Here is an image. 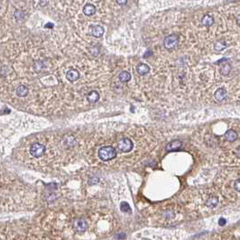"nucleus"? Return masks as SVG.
<instances>
[{"mask_svg": "<svg viewBox=\"0 0 240 240\" xmlns=\"http://www.w3.org/2000/svg\"><path fill=\"white\" fill-rule=\"evenodd\" d=\"M96 6L91 5V4H88L83 7V13L86 16H92L96 13Z\"/></svg>", "mask_w": 240, "mask_h": 240, "instance_id": "nucleus-10", "label": "nucleus"}, {"mask_svg": "<svg viewBox=\"0 0 240 240\" xmlns=\"http://www.w3.org/2000/svg\"><path fill=\"white\" fill-rule=\"evenodd\" d=\"M116 3L119 4V5H125V4H127L128 2H127V1H116Z\"/></svg>", "mask_w": 240, "mask_h": 240, "instance_id": "nucleus-26", "label": "nucleus"}, {"mask_svg": "<svg viewBox=\"0 0 240 240\" xmlns=\"http://www.w3.org/2000/svg\"><path fill=\"white\" fill-rule=\"evenodd\" d=\"M227 47V43L225 41H218L215 43L214 44V49L218 51H220L222 50H224Z\"/></svg>", "mask_w": 240, "mask_h": 240, "instance_id": "nucleus-19", "label": "nucleus"}, {"mask_svg": "<svg viewBox=\"0 0 240 240\" xmlns=\"http://www.w3.org/2000/svg\"><path fill=\"white\" fill-rule=\"evenodd\" d=\"M118 78L122 82H128L131 79V74L128 71H122V72H120Z\"/></svg>", "mask_w": 240, "mask_h": 240, "instance_id": "nucleus-18", "label": "nucleus"}, {"mask_svg": "<svg viewBox=\"0 0 240 240\" xmlns=\"http://www.w3.org/2000/svg\"><path fill=\"white\" fill-rule=\"evenodd\" d=\"M136 71L140 75H145L150 71V67L144 63H140L136 67Z\"/></svg>", "mask_w": 240, "mask_h": 240, "instance_id": "nucleus-13", "label": "nucleus"}, {"mask_svg": "<svg viewBox=\"0 0 240 240\" xmlns=\"http://www.w3.org/2000/svg\"><path fill=\"white\" fill-rule=\"evenodd\" d=\"M16 95L18 97H25L27 94H28V89L24 86V85H21V86H18L17 89H16Z\"/></svg>", "mask_w": 240, "mask_h": 240, "instance_id": "nucleus-16", "label": "nucleus"}, {"mask_svg": "<svg viewBox=\"0 0 240 240\" xmlns=\"http://www.w3.org/2000/svg\"><path fill=\"white\" fill-rule=\"evenodd\" d=\"M117 147L118 149L121 151V152H124V153H128L130 151H132L133 147H134V144L132 142L131 139L129 138H123L121 139L118 144H117Z\"/></svg>", "mask_w": 240, "mask_h": 240, "instance_id": "nucleus-5", "label": "nucleus"}, {"mask_svg": "<svg viewBox=\"0 0 240 240\" xmlns=\"http://www.w3.org/2000/svg\"><path fill=\"white\" fill-rule=\"evenodd\" d=\"M219 204V198L216 196H212L210 198H208L206 201V206L209 208H216Z\"/></svg>", "mask_w": 240, "mask_h": 240, "instance_id": "nucleus-12", "label": "nucleus"}, {"mask_svg": "<svg viewBox=\"0 0 240 240\" xmlns=\"http://www.w3.org/2000/svg\"><path fill=\"white\" fill-rule=\"evenodd\" d=\"M231 71V65L229 63H224L220 68V72L224 76H227Z\"/></svg>", "mask_w": 240, "mask_h": 240, "instance_id": "nucleus-17", "label": "nucleus"}, {"mask_svg": "<svg viewBox=\"0 0 240 240\" xmlns=\"http://www.w3.org/2000/svg\"><path fill=\"white\" fill-rule=\"evenodd\" d=\"M104 28L100 25H94L92 27H90V32L91 35H93L94 37H100L103 35L104 33Z\"/></svg>", "mask_w": 240, "mask_h": 240, "instance_id": "nucleus-8", "label": "nucleus"}, {"mask_svg": "<svg viewBox=\"0 0 240 240\" xmlns=\"http://www.w3.org/2000/svg\"><path fill=\"white\" fill-rule=\"evenodd\" d=\"M23 16H24V14H23V12H21V11H16V14H15V17L16 18V20L22 19Z\"/></svg>", "mask_w": 240, "mask_h": 240, "instance_id": "nucleus-23", "label": "nucleus"}, {"mask_svg": "<svg viewBox=\"0 0 240 240\" xmlns=\"http://www.w3.org/2000/svg\"><path fill=\"white\" fill-rule=\"evenodd\" d=\"M219 224L220 225V226H224V225L226 224V220H225V219H223V218L219 219Z\"/></svg>", "mask_w": 240, "mask_h": 240, "instance_id": "nucleus-24", "label": "nucleus"}, {"mask_svg": "<svg viewBox=\"0 0 240 240\" xmlns=\"http://www.w3.org/2000/svg\"><path fill=\"white\" fill-rule=\"evenodd\" d=\"M29 152H30L31 155L35 158L41 157L44 155V154L45 152V146L40 143H34L31 145Z\"/></svg>", "mask_w": 240, "mask_h": 240, "instance_id": "nucleus-3", "label": "nucleus"}, {"mask_svg": "<svg viewBox=\"0 0 240 240\" xmlns=\"http://www.w3.org/2000/svg\"><path fill=\"white\" fill-rule=\"evenodd\" d=\"M79 77H80L79 71L74 70V69H71V70H68L67 73H66V79L68 80H70V81H71V82L76 81L79 79Z\"/></svg>", "mask_w": 240, "mask_h": 240, "instance_id": "nucleus-7", "label": "nucleus"}, {"mask_svg": "<svg viewBox=\"0 0 240 240\" xmlns=\"http://www.w3.org/2000/svg\"><path fill=\"white\" fill-rule=\"evenodd\" d=\"M214 97H215V99L217 101H222V100H224L225 98H226V97H227V91L225 90L223 88H219L214 93Z\"/></svg>", "mask_w": 240, "mask_h": 240, "instance_id": "nucleus-9", "label": "nucleus"}, {"mask_svg": "<svg viewBox=\"0 0 240 240\" xmlns=\"http://www.w3.org/2000/svg\"><path fill=\"white\" fill-rule=\"evenodd\" d=\"M234 189H235L237 192H240V178L239 179H237V180L234 181Z\"/></svg>", "mask_w": 240, "mask_h": 240, "instance_id": "nucleus-22", "label": "nucleus"}, {"mask_svg": "<svg viewBox=\"0 0 240 240\" xmlns=\"http://www.w3.org/2000/svg\"><path fill=\"white\" fill-rule=\"evenodd\" d=\"M43 67H44L43 63L40 62V61H37V62L34 63V70H35L36 71H40V70L43 69Z\"/></svg>", "mask_w": 240, "mask_h": 240, "instance_id": "nucleus-21", "label": "nucleus"}, {"mask_svg": "<svg viewBox=\"0 0 240 240\" xmlns=\"http://www.w3.org/2000/svg\"><path fill=\"white\" fill-rule=\"evenodd\" d=\"M225 138L229 142H233L238 138V133L235 130H232V129L227 130L225 134Z\"/></svg>", "mask_w": 240, "mask_h": 240, "instance_id": "nucleus-11", "label": "nucleus"}, {"mask_svg": "<svg viewBox=\"0 0 240 240\" xmlns=\"http://www.w3.org/2000/svg\"><path fill=\"white\" fill-rule=\"evenodd\" d=\"M120 208H121V210L124 211V212H130V210H131V208H130L129 204H128V202H126V201L121 202V204H120Z\"/></svg>", "mask_w": 240, "mask_h": 240, "instance_id": "nucleus-20", "label": "nucleus"}, {"mask_svg": "<svg viewBox=\"0 0 240 240\" xmlns=\"http://www.w3.org/2000/svg\"><path fill=\"white\" fill-rule=\"evenodd\" d=\"M236 154H237L238 157H240V146L237 149V151H236Z\"/></svg>", "mask_w": 240, "mask_h": 240, "instance_id": "nucleus-25", "label": "nucleus"}, {"mask_svg": "<svg viewBox=\"0 0 240 240\" xmlns=\"http://www.w3.org/2000/svg\"><path fill=\"white\" fill-rule=\"evenodd\" d=\"M2 240H52L47 238L43 233L35 231H27L25 233L20 232L19 234H6V238H2Z\"/></svg>", "mask_w": 240, "mask_h": 240, "instance_id": "nucleus-1", "label": "nucleus"}, {"mask_svg": "<svg viewBox=\"0 0 240 240\" xmlns=\"http://www.w3.org/2000/svg\"><path fill=\"white\" fill-rule=\"evenodd\" d=\"M201 24L204 26H211L214 24V19L209 15H205L201 19Z\"/></svg>", "mask_w": 240, "mask_h": 240, "instance_id": "nucleus-15", "label": "nucleus"}, {"mask_svg": "<svg viewBox=\"0 0 240 240\" xmlns=\"http://www.w3.org/2000/svg\"><path fill=\"white\" fill-rule=\"evenodd\" d=\"M116 155V152L112 146H103L98 150V157L102 161H110Z\"/></svg>", "mask_w": 240, "mask_h": 240, "instance_id": "nucleus-2", "label": "nucleus"}, {"mask_svg": "<svg viewBox=\"0 0 240 240\" xmlns=\"http://www.w3.org/2000/svg\"><path fill=\"white\" fill-rule=\"evenodd\" d=\"M238 23H239V24H240V16H238Z\"/></svg>", "mask_w": 240, "mask_h": 240, "instance_id": "nucleus-27", "label": "nucleus"}, {"mask_svg": "<svg viewBox=\"0 0 240 240\" xmlns=\"http://www.w3.org/2000/svg\"><path fill=\"white\" fill-rule=\"evenodd\" d=\"M181 145H182V143L180 140H173V141H172L171 143H169L166 145L165 149L168 152L177 151V150H179L181 147Z\"/></svg>", "mask_w": 240, "mask_h": 240, "instance_id": "nucleus-6", "label": "nucleus"}, {"mask_svg": "<svg viewBox=\"0 0 240 240\" xmlns=\"http://www.w3.org/2000/svg\"><path fill=\"white\" fill-rule=\"evenodd\" d=\"M179 36L176 34H170L167 37H165L163 41V45L167 50L173 49L179 43Z\"/></svg>", "mask_w": 240, "mask_h": 240, "instance_id": "nucleus-4", "label": "nucleus"}, {"mask_svg": "<svg viewBox=\"0 0 240 240\" xmlns=\"http://www.w3.org/2000/svg\"><path fill=\"white\" fill-rule=\"evenodd\" d=\"M87 99L90 103H96L98 101L99 99V94L97 92L96 90H92L90 91L88 96H87Z\"/></svg>", "mask_w": 240, "mask_h": 240, "instance_id": "nucleus-14", "label": "nucleus"}]
</instances>
